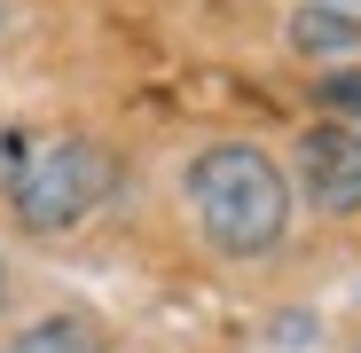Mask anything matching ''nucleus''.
<instances>
[{
	"label": "nucleus",
	"mask_w": 361,
	"mask_h": 353,
	"mask_svg": "<svg viewBox=\"0 0 361 353\" xmlns=\"http://www.w3.org/2000/svg\"><path fill=\"white\" fill-rule=\"evenodd\" d=\"M298 197L314 212H330V220L361 212V126L322 118V126L298 134Z\"/></svg>",
	"instance_id": "nucleus-3"
},
{
	"label": "nucleus",
	"mask_w": 361,
	"mask_h": 353,
	"mask_svg": "<svg viewBox=\"0 0 361 353\" xmlns=\"http://www.w3.org/2000/svg\"><path fill=\"white\" fill-rule=\"evenodd\" d=\"M102 197H110V157H102L94 142L63 134V142H39V149L24 157L16 189H8V212H16L32 235H63V228H79Z\"/></svg>",
	"instance_id": "nucleus-2"
},
{
	"label": "nucleus",
	"mask_w": 361,
	"mask_h": 353,
	"mask_svg": "<svg viewBox=\"0 0 361 353\" xmlns=\"http://www.w3.org/2000/svg\"><path fill=\"white\" fill-rule=\"evenodd\" d=\"M290 47H298V55H345V47H361V16L314 0V8L290 16Z\"/></svg>",
	"instance_id": "nucleus-4"
},
{
	"label": "nucleus",
	"mask_w": 361,
	"mask_h": 353,
	"mask_svg": "<svg viewBox=\"0 0 361 353\" xmlns=\"http://www.w3.org/2000/svg\"><path fill=\"white\" fill-rule=\"evenodd\" d=\"M189 204H197V228L212 235V252L228 259H259L283 244L290 228V181L275 173L267 149L252 142H220L189 165Z\"/></svg>",
	"instance_id": "nucleus-1"
},
{
	"label": "nucleus",
	"mask_w": 361,
	"mask_h": 353,
	"mask_svg": "<svg viewBox=\"0 0 361 353\" xmlns=\"http://www.w3.org/2000/svg\"><path fill=\"white\" fill-rule=\"evenodd\" d=\"M330 8H338V0H330Z\"/></svg>",
	"instance_id": "nucleus-9"
},
{
	"label": "nucleus",
	"mask_w": 361,
	"mask_h": 353,
	"mask_svg": "<svg viewBox=\"0 0 361 353\" xmlns=\"http://www.w3.org/2000/svg\"><path fill=\"white\" fill-rule=\"evenodd\" d=\"M353 353H361V345H353Z\"/></svg>",
	"instance_id": "nucleus-10"
},
{
	"label": "nucleus",
	"mask_w": 361,
	"mask_h": 353,
	"mask_svg": "<svg viewBox=\"0 0 361 353\" xmlns=\"http://www.w3.org/2000/svg\"><path fill=\"white\" fill-rule=\"evenodd\" d=\"M24 157H32V149H24V134H8V126H0V197L16 189V173H24Z\"/></svg>",
	"instance_id": "nucleus-7"
},
{
	"label": "nucleus",
	"mask_w": 361,
	"mask_h": 353,
	"mask_svg": "<svg viewBox=\"0 0 361 353\" xmlns=\"http://www.w3.org/2000/svg\"><path fill=\"white\" fill-rule=\"evenodd\" d=\"M314 94H322V110H338V118H345V126H361V71H330Z\"/></svg>",
	"instance_id": "nucleus-6"
},
{
	"label": "nucleus",
	"mask_w": 361,
	"mask_h": 353,
	"mask_svg": "<svg viewBox=\"0 0 361 353\" xmlns=\"http://www.w3.org/2000/svg\"><path fill=\"white\" fill-rule=\"evenodd\" d=\"M0 306H8V267H0Z\"/></svg>",
	"instance_id": "nucleus-8"
},
{
	"label": "nucleus",
	"mask_w": 361,
	"mask_h": 353,
	"mask_svg": "<svg viewBox=\"0 0 361 353\" xmlns=\"http://www.w3.org/2000/svg\"><path fill=\"white\" fill-rule=\"evenodd\" d=\"M0 353H102V330H94L87 314H47V322H32L24 337H8Z\"/></svg>",
	"instance_id": "nucleus-5"
}]
</instances>
